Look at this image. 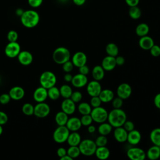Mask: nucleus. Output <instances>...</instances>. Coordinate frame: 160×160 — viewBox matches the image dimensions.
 <instances>
[{
	"label": "nucleus",
	"mask_w": 160,
	"mask_h": 160,
	"mask_svg": "<svg viewBox=\"0 0 160 160\" xmlns=\"http://www.w3.org/2000/svg\"><path fill=\"white\" fill-rule=\"evenodd\" d=\"M21 24L27 28H32L36 27L40 21V17L38 12L32 9L24 11L20 16Z\"/></svg>",
	"instance_id": "obj_1"
},
{
	"label": "nucleus",
	"mask_w": 160,
	"mask_h": 160,
	"mask_svg": "<svg viewBox=\"0 0 160 160\" xmlns=\"http://www.w3.org/2000/svg\"><path fill=\"white\" fill-rule=\"evenodd\" d=\"M108 120L112 128L122 126L124 122L127 120L126 114L121 108H114L108 113Z\"/></svg>",
	"instance_id": "obj_2"
},
{
	"label": "nucleus",
	"mask_w": 160,
	"mask_h": 160,
	"mask_svg": "<svg viewBox=\"0 0 160 160\" xmlns=\"http://www.w3.org/2000/svg\"><path fill=\"white\" fill-rule=\"evenodd\" d=\"M70 51L65 47H58L52 53L53 61L58 64H62L65 62L70 60Z\"/></svg>",
	"instance_id": "obj_3"
},
{
	"label": "nucleus",
	"mask_w": 160,
	"mask_h": 160,
	"mask_svg": "<svg viewBox=\"0 0 160 160\" xmlns=\"http://www.w3.org/2000/svg\"><path fill=\"white\" fill-rule=\"evenodd\" d=\"M78 147L81 154L85 156H91L94 154L97 148L95 142L89 139H85L81 141Z\"/></svg>",
	"instance_id": "obj_4"
},
{
	"label": "nucleus",
	"mask_w": 160,
	"mask_h": 160,
	"mask_svg": "<svg viewBox=\"0 0 160 160\" xmlns=\"http://www.w3.org/2000/svg\"><path fill=\"white\" fill-rule=\"evenodd\" d=\"M57 79L56 75L51 71H46L43 72L39 78V82L41 86L49 89L56 84Z\"/></svg>",
	"instance_id": "obj_5"
},
{
	"label": "nucleus",
	"mask_w": 160,
	"mask_h": 160,
	"mask_svg": "<svg viewBox=\"0 0 160 160\" xmlns=\"http://www.w3.org/2000/svg\"><path fill=\"white\" fill-rule=\"evenodd\" d=\"M90 115L91 116L93 121L101 124L106 122V121L108 120V112L105 108L99 106L93 108V109L91 110Z\"/></svg>",
	"instance_id": "obj_6"
},
{
	"label": "nucleus",
	"mask_w": 160,
	"mask_h": 160,
	"mask_svg": "<svg viewBox=\"0 0 160 160\" xmlns=\"http://www.w3.org/2000/svg\"><path fill=\"white\" fill-rule=\"evenodd\" d=\"M70 131L66 126H58L53 132V139L57 143H63L67 141Z\"/></svg>",
	"instance_id": "obj_7"
},
{
	"label": "nucleus",
	"mask_w": 160,
	"mask_h": 160,
	"mask_svg": "<svg viewBox=\"0 0 160 160\" xmlns=\"http://www.w3.org/2000/svg\"><path fill=\"white\" fill-rule=\"evenodd\" d=\"M21 51V46L17 42H9L5 47L4 52L6 56L10 58H14L18 56Z\"/></svg>",
	"instance_id": "obj_8"
},
{
	"label": "nucleus",
	"mask_w": 160,
	"mask_h": 160,
	"mask_svg": "<svg viewBox=\"0 0 160 160\" xmlns=\"http://www.w3.org/2000/svg\"><path fill=\"white\" fill-rule=\"evenodd\" d=\"M50 112V107L44 102H38L34 106V115L39 118H43L49 115Z\"/></svg>",
	"instance_id": "obj_9"
},
{
	"label": "nucleus",
	"mask_w": 160,
	"mask_h": 160,
	"mask_svg": "<svg viewBox=\"0 0 160 160\" xmlns=\"http://www.w3.org/2000/svg\"><path fill=\"white\" fill-rule=\"evenodd\" d=\"M128 157L131 160H144L146 158V154L140 148L132 147L128 149Z\"/></svg>",
	"instance_id": "obj_10"
},
{
	"label": "nucleus",
	"mask_w": 160,
	"mask_h": 160,
	"mask_svg": "<svg viewBox=\"0 0 160 160\" xmlns=\"http://www.w3.org/2000/svg\"><path fill=\"white\" fill-rule=\"evenodd\" d=\"M87 92L91 96H98L102 90L101 84L98 81L92 80L87 84Z\"/></svg>",
	"instance_id": "obj_11"
},
{
	"label": "nucleus",
	"mask_w": 160,
	"mask_h": 160,
	"mask_svg": "<svg viewBox=\"0 0 160 160\" xmlns=\"http://www.w3.org/2000/svg\"><path fill=\"white\" fill-rule=\"evenodd\" d=\"M116 92L118 97L122 99H126L131 95L132 88L128 83H121L118 86Z\"/></svg>",
	"instance_id": "obj_12"
},
{
	"label": "nucleus",
	"mask_w": 160,
	"mask_h": 160,
	"mask_svg": "<svg viewBox=\"0 0 160 160\" xmlns=\"http://www.w3.org/2000/svg\"><path fill=\"white\" fill-rule=\"evenodd\" d=\"M87 60V56L84 52L82 51H78L72 56L71 61L74 66L79 68L83 65L86 64Z\"/></svg>",
	"instance_id": "obj_13"
},
{
	"label": "nucleus",
	"mask_w": 160,
	"mask_h": 160,
	"mask_svg": "<svg viewBox=\"0 0 160 160\" xmlns=\"http://www.w3.org/2000/svg\"><path fill=\"white\" fill-rule=\"evenodd\" d=\"M88 79L86 75L82 74L81 73L76 74L73 76L72 79L71 81L72 85L77 88H81L87 85Z\"/></svg>",
	"instance_id": "obj_14"
},
{
	"label": "nucleus",
	"mask_w": 160,
	"mask_h": 160,
	"mask_svg": "<svg viewBox=\"0 0 160 160\" xmlns=\"http://www.w3.org/2000/svg\"><path fill=\"white\" fill-rule=\"evenodd\" d=\"M61 110L68 115L72 114L76 111L75 102L71 98L64 99L61 102Z\"/></svg>",
	"instance_id": "obj_15"
},
{
	"label": "nucleus",
	"mask_w": 160,
	"mask_h": 160,
	"mask_svg": "<svg viewBox=\"0 0 160 160\" xmlns=\"http://www.w3.org/2000/svg\"><path fill=\"white\" fill-rule=\"evenodd\" d=\"M48 97V89L41 86L34 91L33 98L37 102H44Z\"/></svg>",
	"instance_id": "obj_16"
},
{
	"label": "nucleus",
	"mask_w": 160,
	"mask_h": 160,
	"mask_svg": "<svg viewBox=\"0 0 160 160\" xmlns=\"http://www.w3.org/2000/svg\"><path fill=\"white\" fill-rule=\"evenodd\" d=\"M17 58L20 64L23 66L30 65L33 60L32 54L28 51H21Z\"/></svg>",
	"instance_id": "obj_17"
},
{
	"label": "nucleus",
	"mask_w": 160,
	"mask_h": 160,
	"mask_svg": "<svg viewBox=\"0 0 160 160\" xmlns=\"http://www.w3.org/2000/svg\"><path fill=\"white\" fill-rule=\"evenodd\" d=\"M128 132L122 127L115 128L114 130V137L115 139L119 142H124L127 141Z\"/></svg>",
	"instance_id": "obj_18"
},
{
	"label": "nucleus",
	"mask_w": 160,
	"mask_h": 160,
	"mask_svg": "<svg viewBox=\"0 0 160 160\" xmlns=\"http://www.w3.org/2000/svg\"><path fill=\"white\" fill-rule=\"evenodd\" d=\"M115 57L108 55L104 57L101 62V66L104 69V71H111L113 70L116 66Z\"/></svg>",
	"instance_id": "obj_19"
},
{
	"label": "nucleus",
	"mask_w": 160,
	"mask_h": 160,
	"mask_svg": "<svg viewBox=\"0 0 160 160\" xmlns=\"http://www.w3.org/2000/svg\"><path fill=\"white\" fill-rule=\"evenodd\" d=\"M9 94L11 97V99L15 101H18L24 98L25 94V91L22 88L16 86L12 87L10 89L9 92Z\"/></svg>",
	"instance_id": "obj_20"
},
{
	"label": "nucleus",
	"mask_w": 160,
	"mask_h": 160,
	"mask_svg": "<svg viewBox=\"0 0 160 160\" xmlns=\"http://www.w3.org/2000/svg\"><path fill=\"white\" fill-rule=\"evenodd\" d=\"M66 126L70 131H78L81 128L82 124L79 118L72 117L68 119Z\"/></svg>",
	"instance_id": "obj_21"
},
{
	"label": "nucleus",
	"mask_w": 160,
	"mask_h": 160,
	"mask_svg": "<svg viewBox=\"0 0 160 160\" xmlns=\"http://www.w3.org/2000/svg\"><path fill=\"white\" fill-rule=\"evenodd\" d=\"M141 140V134L138 130L133 129L128 133V142L131 145H136L139 143Z\"/></svg>",
	"instance_id": "obj_22"
},
{
	"label": "nucleus",
	"mask_w": 160,
	"mask_h": 160,
	"mask_svg": "<svg viewBox=\"0 0 160 160\" xmlns=\"http://www.w3.org/2000/svg\"><path fill=\"white\" fill-rule=\"evenodd\" d=\"M154 44V42L153 39L148 35L141 37L139 41L140 48L144 50H149Z\"/></svg>",
	"instance_id": "obj_23"
},
{
	"label": "nucleus",
	"mask_w": 160,
	"mask_h": 160,
	"mask_svg": "<svg viewBox=\"0 0 160 160\" xmlns=\"http://www.w3.org/2000/svg\"><path fill=\"white\" fill-rule=\"evenodd\" d=\"M98 96L99 97L102 102L106 103L112 101L114 97V94L112 90L109 89H105L101 90Z\"/></svg>",
	"instance_id": "obj_24"
},
{
	"label": "nucleus",
	"mask_w": 160,
	"mask_h": 160,
	"mask_svg": "<svg viewBox=\"0 0 160 160\" xmlns=\"http://www.w3.org/2000/svg\"><path fill=\"white\" fill-rule=\"evenodd\" d=\"M94 154L96 156L101 160H104L108 159L110 156L109 149L105 146H99L97 147Z\"/></svg>",
	"instance_id": "obj_25"
},
{
	"label": "nucleus",
	"mask_w": 160,
	"mask_h": 160,
	"mask_svg": "<svg viewBox=\"0 0 160 160\" xmlns=\"http://www.w3.org/2000/svg\"><path fill=\"white\" fill-rule=\"evenodd\" d=\"M66 141L69 146H78L81 141V137L77 131H72L69 133Z\"/></svg>",
	"instance_id": "obj_26"
},
{
	"label": "nucleus",
	"mask_w": 160,
	"mask_h": 160,
	"mask_svg": "<svg viewBox=\"0 0 160 160\" xmlns=\"http://www.w3.org/2000/svg\"><path fill=\"white\" fill-rule=\"evenodd\" d=\"M146 154L148 158L151 160L158 159L160 157L159 146L156 145H153L152 146L149 148V149L148 150Z\"/></svg>",
	"instance_id": "obj_27"
},
{
	"label": "nucleus",
	"mask_w": 160,
	"mask_h": 160,
	"mask_svg": "<svg viewBox=\"0 0 160 160\" xmlns=\"http://www.w3.org/2000/svg\"><path fill=\"white\" fill-rule=\"evenodd\" d=\"M92 76L94 80L100 81L104 77V69L100 65L95 66L92 71Z\"/></svg>",
	"instance_id": "obj_28"
},
{
	"label": "nucleus",
	"mask_w": 160,
	"mask_h": 160,
	"mask_svg": "<svg viewBox=\"0 0 160 160\" xmlns=\"http://www.w3.org/2000/svg\"><path fill=\"white\" fill-rule=\"evenodd\" d=\"M68 119V115L62 111L57 112L55 116V121L58 126H66Z\"/></svg>",
	"instance_id": "obj_29"
},
{
	"label": "nucleus",
	"mask_w": 160,
	"mask_h": 160,
	"mask_svg": "<svg viewBox=\"0 0 160 160\" xmlns=\"http://www.w3.org/2000/svg\"><path fill=\"white\" fill-rule=\"evenodd\" d=\"M149 138L154 145L160 146V128H157L151 131Z\"/></svg>",
	"instance_id": "obj_30"
},
{
	"label": "nucleus",
	"mask_w": 160,
	"mask_h": 160,
	"mask_svg": "<svg viewBox=\"0 0 160 160\" xmlns=\"http://www.w3.org/2000/svg\"><path fill=\"white\" fill-rule=\"evenodd\" d=\"M149 26L146 23L139 24L136 26V30H135L136 34L139 37H142V36L148 35V34L149 33Z\"/></svg>",
	"instance_id": "obj_31"
},
{
	"label": "nucleus",
	"mask_w": 160,
	"mask_h": 160,
	"mask_svg": "<svg viewBox=\"0 0 160 160\" xmlns=\"http://www.w3.org/2000/svg\"><path fill=\"white\" fill-rule=\"evenodd\" d=\"M112 126L109 122H102L98 127V132L101 135L107 136L112 131Z\"/></svg>",
	"instance_id": "obj_32"
},
{
	"label": "nucleus",
	"mask_w": 160,
	"mask_h": 160,
	"mask_svg": "<svg viewBox=\"0 0 160 160\" xmlns=\"http://www.w3.org/2000/svg\"><path fill=\"white\" fill-rule=\"evenodd\" d=\"M106 52L108 54V55L116 57L118 55L119 53V48L118 46L113 43V42H110L106 46Z\"/></svg>",
	"instance_id": "obj_33"
},
{
	"label": "nucleus",
	"mask_w": 160,
	"mask_h": 160,
	"mask_svg": "<svg viewBox=\"0 0 160 160\" xmlns=\"http://www.w3.org/2000/svg\"><path fill=\"white\" fill-rule=\"evenodd\" d=\"M78 109L79 112L82 115L90 114L92 110V107L90 104L86 102H82L78 105Z\"/></svg>",
	"instance_id": "obj_34"
},
{
	"label": "nucleus",
	"mask_w": 160,
	"mask_h": 160,
	"mask_svg": "<svg viewBox=\"0 0 160 160\" xmlns=\"http://www.w3.org/2000/svg\"><path fill=\"white\" fill-rule=\"evenodd\" d=\"M59 91H60L61 96L62 98H64V99L70 98V97L72 93V88H71L70 86H69L68 84L62 85L59 88Z\"/></svg>",
	"instance_id": "obj_35"
},
{
	"label": "nucleus",
	"mask_w": 160,
	"mask_h": 160,
	"mask_svg": "<svg viewBox=\"0 0 160 160\" xmlns=\"http://www.w3.org/2000/svg\"><path fill=\"white\" fill-rule=\"evenodd\" d=\"M60 91L55 86L48 89V96L52 100H57L60 97Z\"/></svg>",
	"instance_id": "obj_36"
},
{
	"label": "nucleus",
	"mask_w": 160,
	"mask_h": 160,
	"mask_svg": "<svg viewBox=\"0 0 160 160\" xmlns=\"http://www.w3.org/2000/svg\"><path fill=\"white\" fill-rule=\"evenodd\" d=\"M129 15L133 19H138L141 16V11L138 6L129 7Z\"/></svg>",
	"instance_id": "obj_37"
},
{
	"label": "nucleus",
	"mask_w": 160,
	"mask_h": 160,
	"mask_svg": "<svg viewBox=\"0 0 160 160\" xmlns=\"http://www.w3.org/2000/svg\"><path fill=\"white\" fill-rule=\"evenodd\" d=\"M81 154L78 146H69V148L67 150V154L71 158H76Z\"/></svg>",
	"instance_id": "obj_38"
},
{
	"label": "nucleus",
	"mask_w": 160,
	"mask_h": 160,
	"mask_svg": "<svg viewBox=\"0 0 160 160\" xmlns=\"http://www.w3.org/2000/svg\"><path fill=\"white\" fill-rule=\"evenodd\" d=\"M34 106H32L31 103L27 102L23 104L22 107V112L27 116H31L34 114Z\"/></svg>",
	"instance_id": "obj_39"
},
{
	"label": "nucleus",
	"mask_w": 160,
	"mask_h": 160,
	"mask_svg": "<svg viewBox=\"0 0 160 160\" xmlns=\"http://www.w3.org/2000/svg\"><path fill=\"white\" fill-rule=\"evenodd\" d=\"M95 143L97 147L99 146H105L108 144V139L106 138V136L101 135L99 136L95 140Z\"/></svg>",
	"instance_id": "obj_40"
},
{
	"label": "nucleus",
	"mask_w": 160,
	"mask_h": 160,
	"mask_svg": "<svg viewBox=\"0 0 160 160\" xmlns=\"http://www.w3.org/2000/svg\"><path fill=\"white\" fill-rule=\"evenodd\" d=\"M80 120H81L82 126H88L89 125L91 124L93 121L92 118L90 114L82 115Z\"/></svg>",
	"instance_id": "obj_41"
},
{
	"label": "nucleus",
	"mask_w": 160,
	"mask_h": 160,
	"mask_svg": "<svg viewBox=\"0 0 160 160\" xmlns=\"http://www.w3.org/2000/svg\"><path fill=\"white\" fill-rule=\"evenodd\" d=\"M71 99H72L75 103L80 102L82 99V94L80 91H76L74 92H72L71 97Z\"/></svg>",
	"instance_id": "obj_42"
},
{
	"label": "nucleus",
	"mask_w": 160,
	"mask_h": 160,
	"mask_svg": "<svg viewBox=\"0 0 160 160\" xmlns=\"http://www.w3.org/2000/svg\"><path fill=\"white\" fill-rule=\"evenodd\" d=\"M7 38L9 42H15L17 41L18 38V32L14 30H11L8 32L7 34Z\"/></svg>",
	"instance_id": "obj_43"
},
{
	"label": "nucleus",
	"mask_w": 160,
	"mask_h": 160,
	"mask_svg": "<svg viewBox=\"0 0 160 160\" xmlns=\"http://www.w3.org/2000/svg\"><path fill=\"white\" fill-rule=\"evenodd\" d=\"M122 104H123V99L118 96L117 98H113V99L112 100V105L113 108L115 109L121 108Z\"/></svg>",
	"instance_id": "obj_44"
},
{
	"label": "nucleus",
	"mask_w": 160,
	"mask_h": 160,
	"mask_svg": "<svg viewBox=\"0 0 160 160\" xmlns=\"http://www.w3.org/2000/svg\"><path fill=\"white\" fill-rule=\"evenodd\" d=\"M62 65V69L66 72H71L73 69V68H74V65H73L72 61H71L70 60L65 62Z\"/></svg>",
	"instance_id": "obj_45"
},
{
	"label": "nucleus",
	"mask_w": 160,
	"mask_h": 160,
	"mask_svg": "<svg viewBox=\"0 0 160 160\" xmlns=\"http://www.w3.org/2000/svg\"><path fill=\"white\" fill-rule=\"evenodd\" d=\"M102 101H101L99 97L98 96H92L90 100V105L92 108H96L101 106Z\"/></svg>",
	"instance_id": "obj_46"
},
{
	"label": "nucleus",
	"mask_w": 160,
	"mask_h": 160,
	"mask_svg": "<svg viewBox=\"0 0 160 160\" xmlns=\"http://www.w3.org/2000/svg\"><path fill=\"white\" fill-rule=\"evenodd\" d=\"M150 54L154 57H158L160 56V47L158 45L154 44L149 49Z\"/></svg>",
	"instance_id": "obj_47"
},
{
	"label": "nucleus",
	"mask_w": 160,
	"mask_h": 160,
	"mask_svg": "<svg viewBox=\"0 0 160 160\" xmlns=\"http://www.w3.org/2000/svg\"><path fill=\"white\" fill-rule=\"evenodd\" d=\"M123 128L128 131V132H129L132 130H133L134 129V123L132 122V121H129V120H126L124 124L122 125Z\"/></svg>",
	"instance_id": "obj_48"
},
{
	"label": "nucleus",
	"mask_w": 160,
	"mask_h": 160,
	"mask_svg": "<svg viewBox=\"0 0 160 160\" xmlns=\"http://www.w3.org/2000/svg\"><path fill=\"white\" fill-rule=\"evenodd\" d=\"M11 99V97L9 94L4 93L0 96V103L2 104H8L10 101Z\"/></svg>",
	"instance_id": "obj_49"
},
{
	"label": "nucleus",
	"mask_w": 160,
	"mask_h": 160,
	"mask_svg": "<svg viewBox=\"0 0 160 160\" xmlns=\"http://www.w3.org/2000/svg\"><path fill=\"white\" fill-rule=\"evenodd\" d=\"M42 1L43 0H28L29 5L33 8H37L39 7L42 4Z\"/></svg>",
	"instance_id": "obj_50"
},
{
	"label": "nucleus",
	"mask_w": 160,
	"mask_h": 160,
	"mask_svg": "<svg viewBox=\"0 0 160 160\" xmlns=\"http://www.w3.org/2000/svg\"><path fill=\"white\" fill-rule=\"evenodd\" d=\"M8 120V115L3 111H0V125L5 124Z\"/></svg>",
	"instance_id": "obj_51"
},
{
	"label": "nucleus",
	"mask_w": 160,
	"mask_h": 160,
	"mask_svg": "<svg viewBox=\"0 0 160 160\" xmlns=\"http://www.w3.org/2000/svg\"><path fill=\"white\" fill-rule=\"evenodd\" d=\"M79 72L82 74L87 76L89 72V68L86 64L83 65L79 68Z\"/></svg>",
	"instance_id": "obj_52"
},
{
	"label": "nucleus",
	"mask_w": 160,
	"mask_h": 160,
	"mask_svg": "<svg viewBox=\"0 0 160 160\" xmlns=\"http://www.w3.org/2000/svg\"><path fill=\"white\" fill-rule=\"evenodd\" d=\"M116 63L118 66H122L125 62V59L121 56H117L115 57Z\"/></svg>",
	"instance_id": "obj_53"
},
{
	"label": "nucleus",
	"mask_w": 160,
	"mask_h": 160,
	"mask_svg": "<svg viewBox=\"0 0 160 160\" xmlns=\"http://www.w3.org/2000/svg\"><path fill=\"white\" fill-rule=\"evenodd\" d=\"M57 154L61 158L67 154V150L64 148H62V147L59 148L57 150Z\"/></svg>",
	"instance_id": "obj_54"
},
{
	"label": "nucleus",
	"mask_w": 160,
	"mask_h": 160,
	"mask_svg": "<svg viewBox=\"0 0 160 160\" xmlns=\"http://www.w3.org/2000/svg\"><path fill=\"white\" fill-rule=\"evenodd\" d=\"M154 103L155 106L160 109V92L155 96L154 98Z\"/></svg>",
	"instance_id": "obj_55"
},
{
	"label": "nucleus",
	"mask_w": 160,
	"mask_h": 160,
	"mask_svg": "<svg viewBox=\"0 0 160 160\" xmlns=\"http://www.w3.org/2000/svg\"><path fill=\"white\" fill-rule=\"evenodd\" d=\"M125 2L129 7H132L138 6L139 2V0H125Z\"/></svg>",
	"instance_id": "obj_56"
},
{
	"label": "nucleus",
	"mask_w": 160,
	"mask_h": 160,
	"mask_svg": "<svg viewBox=\"0 0 160 160\" xmlns=\"http://www.w3.org/2000/svg\"><path fill=\"white\" fill-rule=\"evenodd\" d=\"M72 77H73V76L71 74H70L69 72H66V74L64 76V79L66 82H69L71 81V80L72 79Z\"/></svg>",
	"instance_id": "obj_57"
},
{
	"label": "nucleus",
	"mask_w": 160,
	"mask_h": 160,
	"mask_svg": "<svg viewBox=\"0 0 160 160\" xmlns=\"http://www.w3.org/2000/svg\"><path fill=\"white\" fill-rule=\"evenodd\" d=\"M96 127L94 125L90 124L88 127V131L89 133H94L96 131Z\"/></svg>",
	"instance_id": "obj_58"
},
{
	"label": "nucleus",
	"mask_w": 160,
	"mask_h": 160,
	"mask_svg": "<svg viewBox=\"0 0 160 160\" xmlns=\"http://www.w3.org/2000/svg\"><path fill=\"white\" fill-rule=\"evenodd\" d=\"M72 1H73V2L77 6H82L86 2V0H72Z\"/></svg>",
	"instance_id": "obj_59"
},
{
	"label": "nucleus",
	"mask_w": 160,
	"mask_h": 160,
	"mask_svg": "<svg viewBox=\"0 0 160 160\" xmlns=\"http://www.w3.org/2000/svg\"><path fill=\"white\" fill-rule=\"evenodd\" d=\"M23 12H24V11H23L22 9H16V14L18 16H21Z\"/></svg>",
	"instance_id": "obj_60"
},
{
	"label": "nucleus",
	"mask_w": 160,
	"mask_h": 160,
	"mask_svg": "<svg viewBox=\"0 0 160 160\" xmlns=\"http://www.w3.org/2000/svg\"><path fill=\"white\" fill-rule=\"evenodd\" d=\"M60 159H61V160H72V159H73L72 158H71L69 156H68V154L64 156L63 157L61 158Z\"/></svg>",
	"instance_id": "obj_61"
},
{
	"label": "nucleus",
	"mask_w": 160,
	"mask_h": 160,
	"mask_svg": "<svg viewBox=\"0 0 160 160\" xmlns=\"http://www.w3.org/2000/svg\"><path fill=\"white\" fill-rule=\"evenodd\" d=\"M2 131H3V129H2V125H0V136L2 134Z\"/></svg>",
	"instance_id": "obj_62"
},
{
	"label": "nucleus",
	"mask_w": 160,
	"mask_h": 160,
	"mask_svg": "<svg viewBox=\"0 0 160 160\" xmlns=\"http://www.w3.org/2000/svg\"><path fill=\"white\" fill-rule=\"evenodd\" d=\"M159 149H160V146H159Z\"/></svg>",
	"instance_id": "obj_63"
}]
</instances>
